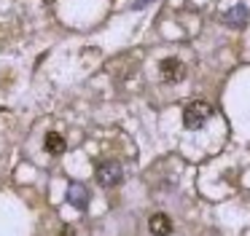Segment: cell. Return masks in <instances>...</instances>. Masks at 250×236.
<instances>
[{"label":"cell","mask_w":250,"mask_h":236,"mask_svg":"<svg viewBox=\"0 0 250 236\" xmlns=\"http://www.w3.org/2000/svg\"><path fill=\"white\" fill-rule=\"evenodd\" d=\"M207 118H212V105L205 99H196L183 110V126L186 129H202L207 123Z\"/></svg>","instance_id":"1"},{"label":"cell","mask_w":250,"mask_h":236,"mask_svg":"<svg viewBox=\"0 0 250 236\" xmlns=\"http://www.w3.org/2000/svg\"><path fill=\"white\" fill-rule=\"evenodd\" d=\"M94 175H97V180L103 182V185L113 188V185H119V182L124 180V166H121L119 161H100L97 169H94Z\"/></svg>","instance_id":"2"},{"label":"cell","mask_w":250,"mask_h":236,"mask_svg":"<svg viewBox=\"0 0 250 236\" xmlns=\"http://www.w3.org/2000/svg\"><path fill=\"white\" fill-rule=\"evenodd\" d=\"M159 70H162L164 80H169V83H178V80H183V78H186V64L180 62V59H175V57L162 59Z\"/></svg>","instance_id":"3"},{"label":"cell","mask_w":250,"mask_h":236,"mask_svg":"<svg viewBox=\"0 0 250 236\" xmlns=\"http://www.w3.org/2000/svg\"><path fill=\"white\" fill-rule=\"evenodd\" d=\"M148 228H151L153 236H169L172 234V220H169L164 212H156V215H151V220H148Z\"/></svg>","instance_id":"4"},{"label":"cell","mask_w":250,"mask_h":236,"mask_svg":"<svg viewBox=\"0 0 250 236\" xmlns=\"http://www.w3.org/2000/svg\"><path fill=\"white\" fill-rule=\"evenodd\" d=\"M67 201H70L76 209H86V204H89V191H86V185H81V182H73V185L67 188Z\"/></svg>","instance_id":"5"},{"label":"cell","mask_w":250,"mask_h":236,"mask_svg":"<svg viewBox=\"0 0 250 236\" xmlns=\"http://www.w3.org/2000/svg\"><path fill=\"white\" fill-rule=\"evenodd\" d=\"M248 8H245V5H237V8H229L226 14L221 16V21L223 24H229V27H245L248 24Z\"/></svg>","instance_id":"6"},{"label":"cell","mask_w":250,"mask_h":236,"mask_svg":"<svg viewBox=\"0 0 250 236\" xmlns=\"http://www.w3.org/2000/svg\"><path fill=\"white\" fill-rule=\"evenodd\" d=\"M43 145H46V150H49L51 156H62V153H65V139H62L60 132H49Z\"/></svg>","instance_id":"7"},{"label":"cell","mask_w":250,"mask_h":236,"mask_svg":"<svg viewBox=\"0 0 250 236\" xmlns=\"http://www.w3.org/2000/svg\"><path fill=\"white\" fill-rule=\"evenodd\" d=\"M62 236H76V234H73V228H65V234H62Z\"/></svg>","instance_id":"8"},{"label":"cell","mask_w":250,"mask_h":236,"mask_svg":"<svg viewBox=\"0 0 250 236\" xmlns=\"http://www.w3.org/2000/svg\"><path fill=\"white\" fill-rule=\"evenodd\" d=\"M43 3H54V0H43Z\"/></svg>","instance_id":"9"}]
</instances>
